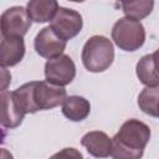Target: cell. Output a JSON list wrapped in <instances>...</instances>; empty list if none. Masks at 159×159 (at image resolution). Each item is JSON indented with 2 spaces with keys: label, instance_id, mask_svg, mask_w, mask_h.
<instances>
[{
  "label": "cell",
  "instance_id": "obj_1",
  "mask_svg": "<svg viewBox=\"0 0 159 159\" xmlns=\"http://www.w3.org/2000/svg\"><path fill=\"white\" fill-rule=\"evenodd\" d=\"M14 96L21 111L27 114L58 107L67 93L63 87L53 86L46 81H31L16 88Z\"/></svg>",
  "mask_w": 159,
  "mask_h": 159
},
{
  "label": "cell",
  "instance_id": "obj_2",
  "mask_svg": "<svg viewBox=\"0 0 159 159\" xmlns=\"http://www.w3.org/2000/svg\"><path fill=\"white\" fill-rule=\"evenodd\" d=\"M150 128L139 119L125 120L112 138L111 157L113 159H142L150 140Z\"/></svg>",
  "mask_w": 159,
  "mask_h": 159
},
{
  "label": "cell",
  "instance_id": "obj_3",
  "mask_svg": "<svg viewBox=\"0 0 159 159\" xmlns=\"http://www.w3.org/2000/svg\"><path fill=\"white\" fill-rule=\"evenodd\" d=\"M82 63L89 72L98 73L108 70L114 60V47L109 39L102 35L89 37L82 48Z\"/></svg>",
  "mask_w": 159,
  "mask_h": 159
},
{
  "label": "cell",
  "instance_id": "obj_4",
  "mask_svg": "<svg viewBox=\"0 0 159 159\" xmlns=\"http://www.w3.org/2000/svg\"><path fill=\"white\" fill-rule=\"evenodd\" d=\"M112 40L123 51H137L145 42V30L140 21L122 17L112 27Z\"/></svg>",
  "mask_w": 159,
  "mask_h": 159
},
{
  "label": "cell",
  "instance_id": "obj_5",
  "mask_svg": "<svg viewBox=\"0 0 159 159\" xmlns=\"http://www.w3.org/2000/svg\"><path fill=\"white\" fill-rule=\"evenodd\" d=\"M50 29L63 41H68L77 36L83 26L82 16L78 11L60 6L53 19L50 21Z\"/></svg>",
  "mask_w": 159,
  "mask_h": 159
},
{
  "label": "cell",
  "instance_id": "obj_6",
  "mask_svg": "<svg viewBox=\"0 0 159 159\" xmlns=\"http://www.w3.org/2000/svg\"><path fill=\"white\" fill-rule=\"evenodd\" d=\"M76 76V66L73 60L68 55H61L55 58L47 60L45 63V77L46 82L65 87L70 84Z\"/></svg>",
  "mask_w": 159,
  "mask_h": 159
},
{
  "label": "cell",
  "instance_id": "obj_7",
  "mask_svg": "<svg viewBox=\"0 0 159 159\" xmlns=\"http://www.w3.org/2000/svg\"><path fill=\"white\" fill-rule=\"evenodd\" d=\"M31 19L22 6H11L5 10L0 17V27L4 37H24L31 27Z\"/></svg>",
  "mask_w": 159,
  "mask_h": 159
},
{
  "label": "cell",
  "instance_id": "obj_8",
  "mask_svg": "<svg viewBox=\"0 0 159 159\" xmlns=\"http://www.w3.org/2000/svg\"><path fill=\"white\" fill-rule=\"evenodd\" d=\"M67 42L61 40L51 29L50 26L43 27L40 30L34 40V47L37 55L43 58H55L57 56L63 55Z\"/></svg>",
  "mask_w": 159,
  "mask_h": 159
},
{
  "label": "cell",
  "instance_id": "obj_9",
  "mask_svg": "<svg viewBox=\"0 0 159 159\" xmlns=\"http://www.w3.org/2000/svg\"><path fill=\"white\" fill-rule=\"evenodd\" d=\"M25 113L21 111L14 92L4 91L0 93V124L4 128H17L24 120Z\"/></svg>",
  "mask_w": 159,
  "mask_h": 159
},
{
  "label": "cell",
  "instance_id": "obj_10",
  "mask_svg": "<svg viewBox=\"0 0 159 159\" xmlns=\"http://www.w3.org/2000/svg\"><path fill=\"white\" fill-rule=\"evenodd\" d=\"M25 56V42L22 37L9 36L0 41V67H12L21 62Z\"/></svg>",
  "mask_w": 159,
  "mask_h": 159
},
{
  "label": "cell",
  "instance_id": "obj_11",
  "mask_svg": "<svg viewBox=\"0 0 159 159\" xmlns=\"http://www.w3.org/2000/svg\"><path fill=\"white\" fill-rule=\"evenodd\" d=\"M81 144L94 158H108L111 155L112 139L104 132L92 130L86 133L81 139Z\"/></svg>",
  "mask_w": 159,
  "mask_h": 159
},
{
  "label": "cell",
  "instance_id": "obj_12",
  "mask_svg": "<svg viewBox=\"0 0 159 159\" xmlns=\"http://www.w3.org/2000/svg\"><path fill=\"white\" fill-rule=\"evenodd\" d=\"M60 5L55 0H31L26 5V11L31 21L42 24L51 21Z\"/></svg>",
  "mask_w": 159,
  "mask_h": 159
},
{
  "label": "cell",
  "instance_id": "obj_13",
  "mask_svg": "<svg viewBox=\"0 0 159 159\" xmlns=\"http://www.w3.org/2000/svg\"><path fill=\"white\" fill-rule=\"evenodd\" d=\"M62 114L72 120V122H81L89 116L91 104L88 99L81 96H68L62 102Z\"/></svg>",
  "mask_w": 159,
  "mask_h": 159
},
{
  "label": "cell",
  "instance_id": "obj_14",
  "mask_svg": "<svg viewBox=\"0 0 159 159\" xmlns=\"http://www.w3.org/2000/svg\"><path fill=\"white\" fill-rule=\"evenodd\" d=\"M155 57H157L155 51L153 53L145 55L138 61L137 67H135L137 77L147 87H158V84H159L157 67H155V65H157Z\"/></svg>",
  "mask_w": 159,
  "mask_h": 159
},
{
  "label": "cell",
  "instance_id": "obj_15",
  "mask_svg": "<svg viewBox=\"0 0 159 159\" xmlns=\"http://www.w3.org/2000/svg\"><path fill=\"white\" fill-rule=\"evenodd\" d=\"M122 11L124 12L125 17L133 19L139 21L153 11L154 1L152 0H138V1H122L120 2Z\"/></svg>",
  "mask_w": 159,
  "mask_h": 159
},
{
  "label": "cell",
  "instance_id": "obj_16",
  "mask_svg": "<svg viewBox=\"0 0 159 159\" xmlns=\"http://www.w3.org/2000/svg\"><path fill=\"white\" fill-rule=\"evenodd\" d=\"M158 87H145L138 96V106L145 113L154 118L158 117Z\"/></svg>",
  "mask_w": 159,
  "mask_h": 159
},
{
  "label": "cell",
  "instance_id": "obj_17",
  "mask_svg": "<svg viewBox=\"0 0 159 159\" xmlns=\"http://www.w3.org/2000/svg\"><path fill=\"white\" fill-rule=\"evenodd\" d=\"M48 159H83V155L76 148H63L51 155Z\"/></svg>",
  "mask_w": 159,
  "mask_h": 159
},
{
  "label": "cell",
  "instance_id": "obj_18",
  "mask_svg": "<svg viewBox=\"0 0 159 159\" xmlns=\"http://www.w3.org/2000/svg\"><path fill=\"white\" fill-rule=\"evenodd\" d=\"M11 83V73L9 70L0 67V92H4L9 88Z\"/></svg>",
  "mask_w": 159,
  "mask_h": 159
},
{
  "label": "cell",
  "instance_id": "obj_19",
  "mask_svg": "<svg viewBox=\"0 0 159 159\" xmlns=\"http://www.w3.org/2000/svg\"><path fill=\"white\" fill-rule=\"evenodd\" d=\"M0 159H14V155L10 153V150L0 148Z\"/></svg>",
  "mask_w": 159,
  "mask_h": 159
},
{
  "label": "cell",
  "instance_id": "obj_20",
  "mask_svg": "<svg viewBox=\"0 0 159 159\" xmlns=\"http://www.w3.org/2000/svg\"><path fill=\"white\" fill-rule=\"evenodd\" d=\"M5 135H6V134H5V130L0 127V144L4 143V140H5Z\"/></svg>",
  "mask_w": 159,
  "mask_h": 159
},
{
  "label": "cell",
  "instance_id": "obj_21",
  "mask_svg": "<svg viewBox=\"0 0 159 159\" xmlns=\"http://www.w3.org/2000/svg\"><path fill=\"white\" fill-rule=\"evenodd\" d=\"M1 36H2V34H1V27H0V40H1Z\"/></svg>",
  "mask_w": 159,
  "mask_h": 159
}]
</instances>
